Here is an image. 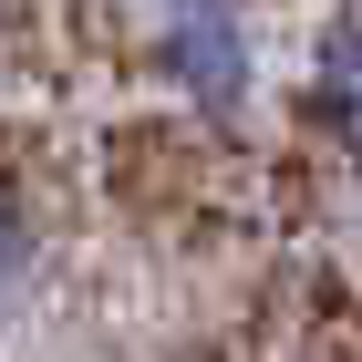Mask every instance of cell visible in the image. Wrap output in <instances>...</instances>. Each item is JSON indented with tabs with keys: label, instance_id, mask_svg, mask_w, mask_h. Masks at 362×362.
I'll list each match as a JSON object with an SVG mask.
<instances>
[{
	"label": "cell",
	"instance_id": "cell-1",
	"mask_svg": "<svg viewBox=\"0 0 362 362\" xmlns=\"http://www.w3.org/2000/svg\"><path fill=\"white\" fill-rule=\"evenodd\" d=\"M166 62H176L187 93L228 104L238 73H249V52H238V0H166Z\"/></svg>",
	"mask_w": 362,
	"mask_h": 362
},
{
	"label": "cell",
	"instance_id": "cell-2",
	"mask_svg": "<svg viewBox=\"0 0 362 362\" xmlns=\"http://www.w3.org/2000/svg\"><path fill=\"white\" fill-rule=\"evenodd\" d=\"M321 114H332V135L362 156V31H332V52H321Z\"/></svg>",
	"mask_w": 362,
	"mask_h": 362
},
{
	"label": "cell",
	"instance_id": "cell-3",
	"mask_svg": "<svg viewBox=\"0 0 362 362\" xmlns=\"http://www.w3.org/2000/svg\"><path fill=\"white\" fill-rule=\"evenodd\" d=\"M21 249H31V238H21V207L0 197V290H11V269H21Z\"/></svg>",
	"mask_w": 362,
	"mask_h": 362
}]
</instances>
